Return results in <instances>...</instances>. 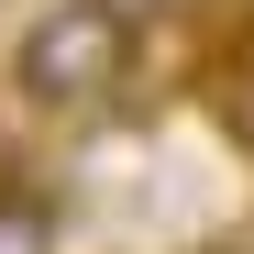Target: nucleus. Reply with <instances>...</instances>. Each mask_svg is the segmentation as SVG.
<instances>
[{
    "label": "nucleus",
    "instance_id": "nucleus-1",
    "mask_svg": "<svg viewBox=\"0 0 254 254\" xmlns=\"http://www.w3.org/2000/svg\"><path fill=\"white\" fill-rule=\"evenodd\" d=\"M144 89V11L133 0H45L11 45V100L33 122H100Z\"/></svg>",
    "mask_w": 254,
    "mask_h": 254
},
{
    "label": "nucleus",
    "instance_id": "nucleus-2",
    "mask_svg": "<svg viewBox=\"0 0 254 254\" xmlns=\"http://www.w3.org/2000/svg\"><path fill=\"white\" fill-rule=\"evenodd\" d=\"M0 254H56V199L22 166H0Z\"/></svg>",
    "mask_w": 254,
    "mask_h": 254
}]
</instances>
